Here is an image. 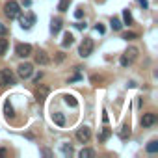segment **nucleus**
Wrapping results in <instances>:
<instances>
[{
    "label": "nucleus",
    "mask_w": 158,
    "mask_h": 158,
    "mask_svg": "<svg viewBox=\"0 0 158 158\" xmlns=\"http://www.w3.org/2000/svg\"><path fill=\"white\" fill-rule=\"evenodd\" d=\"M4 13H6V17H9V19H17V17L20 15L19 4L15 2V0H9V2H6V6H4Z\"/></svg>",
    "instance_id": "f257e3e1"
},
{
    "label": "nucleus",
    "mask_w": 158,
    "mask_h": 158,
    "mask_svg": "<svg viewBox=\"0 0 158 158\" xmlns=\"http://www.w3.org/2000/svg\"><path fill=\"white\" fill-rule=\"evenodd\" d=\"M93 39L91 37H86L84 41H82V43H80V49H78V54H80V56L82 58H87L89 56V54H91L93 52Z\"/></svg>",
    "instance_id": "f03ea898"
},
{
    "label": "nucleus",
    "mask_w": 158,
    "mask_h": 158,
    "mask_svg": "<svg viewBox=\"0 0 158 158\" xmlns=\"http://www.w3.org/2000/svg\"><path fill=\"white\" fill-rule=\"evenodd\" d=\"M136 56H138V49H134V47H130V49L121 56V65L123 67H127V65H130L132 61L136 60Z\"/></svg>",
    "instance_id": "7ed1b4c3"
},
{
    "label": "nucleus",
    "mask_w": 158,
    "mask_h": 158,
    "mask_svg": "<svg viewBox=\"0 0 158 158\" xmlns=\"http://www.w3.org/2000/svg\"><path fill=\"white\" fill-rule=\"evenodd\" d=\"M32 73H33V65H32V63H20V65L17 67V74H19L23 80L30 78Z\"/></svg>",
    "instance_id": "20e7f679"
},
{
    "label": "nucleus",
    "mask_w": 158,
    "mask_h": 158,
    "mask_svg": "<svg viewBox=\"0 0 158 158\" xmlns=\"http://www.w3.org/2000/svg\"><path fill=\"white\" fill-rule=\"evenodd\" d=\"M11 84H15V76H13V73L9 69L0 71V86H11Z\"/></svg>",
    "instance_id": "39448f33"
},
{
    "label": "nucleus",
    "mask_w": 158,
    "mask_h": 158,
    "mask_svg": "<svg viewBox=\"0 0 158 158\" xmlns=\"http://www.w3.org/2000/svg\"><path fill=\"white\" fill-rule=\"evenodd\" d=\"M15 54H17L19 58H28L30 54H32V45H28V43H19L15 47Z\"/></svg>",
    "instance_id": "423d86ee"
},
{
    "label": "nucleus",
    "mask_w": 158,
    "mask_h": 158,
    "mask_svg": "<svg viewBox=\"0 0 158 158\" xmlns=\"http://www.w3.org/2000/svg\"><path fill=\"white\" fill-rule=\"evenodd\" d=\"M33 23H36V15H33L32 11H28L26 15L20 17V26H23V28H26V30L32 28V24H33Z\"/></svg>",
    "instance_id": "0eeeda50"
},
{
    "label": "nucleus",
    "mask_w": 158,
    "mask_h": 158,
    "mask_svg": "<svg viewBox=\"0 0 158 158\" xmlns=\"http://www.w3.org/2000/svg\"><path fill=\"white\" fill-rule=\"evenodd\" d=\"M89 138H91V130H89V127H80L76 130V140L82 141V143H86Z\"/></svg>",
    "instance_id": "6e6552de"
},
{
    "label": "nucleus",
    "mask_w": 158,
    "mask_h": 158,
    "mask_svg": "<svg viewBox=\"0 0 158 158\" xmlns=\"http://www.w3.org/2000/svg\"><path fill=\"white\" fill-rule=\"evenodd\" d=\"M154 123H156V114H153V112L143 114V117H141V125L143 127H153Z\"/></svg>",
    "instance_id": "1a4fd4ad"
},
{
    "label": "nucleus",
    "mask_w": 158,
    "mask_h": 158,
    "mask_svg": "<svg viewBox=\"0 0 158 158\" xmlns=\"http://www.w3.org/2000/svg\"><path fill=\"white\" fill-rule=\"evenodd\" d=\"M50 61V58H49V54H47L45 50H39L37 54H36V63L37 65H47Z\"/></svg>",
    "instance_id": "9d476101"
},
{
    "label": "nucleus",
    "mask_w": 158,
    "mask_h": 158,
    "mask_svg": "<svg viewBox=\"0 0 158 158\" xmlns=\"http://www.w3.org/2000/svg\"><path fill=\"white\" fill-rule=\"evenodd\" d=\"M52 121L56 123L58 127H63V125H65V117H63V114H60V112L52 114Z\"/></svg>",
    "instance_id": "9b49d317"
},
{
    "label": "nucleus",
    "mask_w": 158,
    "mask_h": 158,
    "mask_svg": "<svg viewBox=\"0 0 158 158\" xmlns=\"http://www.w3.org/2000/svg\"><path fill=\"white\" fill-rule=\"evenodd\" d=\"M47 95H49V87H47V86H41V87L37 89V93H36V97H37V100L41 102V100H43V99L47 97Z\"/></svg>",
    "instance_id": "f8f14e48"
},
{
    "label": "nucleus",
    "mask_w": 158,
    "mask_h": 158,
    "mask_svg": "<svg viewBox=\"0 0 158 158\" xmlns=\"http://www.w3.org/2000/svg\"><path fill=\"white\" fill-rule=\"evenodd\" d=\"M73 41H74L73 33L65 32V33H63V41H61V45H63V47H71V45H73Z\"/></svg>",
    "instance_id": "ddd939ff"
},
{
    "label": "nucleus",
    "mask_w": 158,
    "mask_h": 158,
    "mask_svg": "<svg viewBox=\"0 0 158 158\" xmlns=\"http://www.w3.org/2000/svg\"><path fill=\"white\" fill-rule=\"evenodd\" d=\"M52 33H58L61 30V19H52V26H50Z\"/></svg>",
    "instance_id": "4468645a"
},
{
    "label": "nucleus",
    "mask_w": 158,
    "mask_h": 158,
    "mask_svg": "<svg viewBox=\"0 0 158 158\" xmlns=\"http://www.w3.org/2000/svg\"><path fill=\"white\" fill-rule=\"evenodd\" d=\"M63 100H65V104H69L71 108H76V106H78V102H76V99H74L73 95H65Z\"/></svg>",
    "instance_id": "2eb2a0df"
},
{
    "label": "nucleus",
    "mask_w": 158,
    "mask_h": 158,
    "mask_svg": "<svg viewBox=\"0 0 158 158\" xmlns=\"http://www.w3.org/2000/svg\"><path fill=\"white\" fill-rule=\"evenodd\" d=\"M147 153H149V154H153V153H158V141H156V140L149 141V145H147Z\"/></svg>",
    "instance_id": "dca6fc26"
},
{
    "label": "nucleus",
    "mask_w": 158,
    "mask_h": 158,
    "mask_svg": "<svg viewBox=\"0 0 158 158\" xmlns=\"http://www.w3.org/2000/svg\"><path fill=\"white\" fill-rule=\"evenodd\" d=\"M119 136H121L123 140H127L128 136H130V127H128V125H123L121 130H119Z\"/></svg>",
    "instance_id": "f3484780"
},
{
    "label": "nucleus",
    "mask_w": 158,
    "mask_h": 158,
    "mask_svg": "<svg viewBox=\"0 0 158 158\" xmlns=\"http://www.w3.org/2000/svg\"><path fill=\"white\" fill-rule=\"evenodd\" d=\"M80 158H89V156H95V151L93 149H82L80 153H78Z\"/></svg>",
    "instance_id": "a211bd4d"
},
{
    "label": "nucleus",
    "mask_w": 158,
    "mask_h": 158,
    "mask_svg": "<svg viewBox=\"0 0 158 158\" xmlns=\"http://www.w3.org/2000/svg\"><path fill=\"white\" fill-rule=\"evenodd\" d=\"M112 28H114L115 32H117V30H121V28H123V23H121V20H119L117 17H114V19H112Z\"/></svg>",
    "instance_id": "6ab92c4d"
},
{
    "label": "nucleus",
    "mask_w": 158,
    "mask_h": 158,
    "mask_svg": "<svg viewBox=\"0 0 158 158\" xmlns=\"http://www.w3.org/2000/svg\"><path fill=\"white\" fill-rule=\"evenodd\" d=\"M69 0H60V4H58V11H67V8H69Z\"/></svg>",
    "instance_id": "aec40b11"
},
{
    "label": "nucleus",
    "mask_w": 158,
    "mask_h": 158,
    "mask_svg": "<svg viewBox=\"0 0 158 158\" xmlns=\"http://www.w3.org/2000/svg\"><path fill=\"white\" fill-rule=\"evenodd\" d=\"M123 20H125V24H132V15H130L128 9L123 11Z\"/></svg>",
    "instance_id": "412c9836"
},
{
    "label": "nucleus",
    "mask_w": 158,
    "mask_h": 158,
    "mask_svg": "<svg viewBox=\"0 0 158 158\" xmlns=\"http://www.w3.org/2000/svg\"><path fill=\"white\" fill-rule=\"evenodd\" d=\"M8 39H2V37H0V54H4L6 50H8Z\"/></svg>",
    "instance_id": "4be33fe9"
},
{
    "label": "nucleus",
    "mask_w": 158,
    "mask_h": 158,
    "mask_svg": "<svg viewBox=\"0 0 158 158\" xmlns=\"http://www.w3.org/2000/svg\"><path fill=\"white\" fill-rule=\"evenodd\" d=\"M108 136H110V128H104V130L100 132V136H99V141H106Z\"/></svg>",
    "instance_id": "5701e85b"
},
{
    "label": "nucleus",
    "mask_w": 158,
    "mask_h": 158,
    "mask_svg": "<svg viewBox=\"0 0 158 158\" xmlns=\"http://www.w3.org/2000/svg\"><path fill=\"white\" fill-rule=\"evenodd\" d=\"M136 37H138V33H134V32H127V33H123V39H136Z\"/></svg>",
    "instance_id": "b1692460"
},
{
    "label": "nucleus",
    "mask_w": 158,
    "mask_h": 158,
    "mask_svg": "<svg viewBox=\"0 0 158 158\" xmlns=\"http://www.w3.org/2000/svg\"><path fill=\"white\" fill-rule=\"evenodd\" d=\"M61 151H63V154H71L73 153V147L67 145V143H63V145H61Z\"/></svg>",
    "instance_id": "393cba45"
},
{
    "label": "nucleus",
    "mask_w": 158,
    "mask_h": 158,
    "mask_svg": "<svg viewBox=\"0 0 158 158\" xmlns=\"http://www.w3.org/2000/svg\"><path fill=\"white\" fill-rule=\"evenodd\" d=\"M6 33H8V28H6V24H2V23H0V37H4Z\"/></svg>",
    "instance_id": "a878e982"
},
{
    "label": "nucleus",
    "mask_w": 158,
    "mask_h": 158,
    "mask_svg": "<svg viewBox=\"0 0 158 158\" xmlns=\"http://www.w3.org/2000/svg\"><path fill=\"white\" fill-rule=\"evenodd\" d=\"M74 17H76V19H82V17H84V9L78 8L76 11H74Z\"/></svg>",
    "instance_id": "bb28decb"
},
{
    "label": "nucleus",
    "mask_w": 158,
    "mask_h": 158,
    "mask_svg": "<svg viewBox=\"0 0 158 158\" xmlns=\"http://www.w3.org/2000/svg\"><path fill=\"white\" fill-rule=\"evenodd\" d=\"M95 30H97L99 33H104L106 30H104V26H102V24H95Z\"/></svg>",
    "instance_id": "cd10ccee"
},
{
    "label": "nucleus",
    "mask_w": 158,
    "mask_h": 158,
    "mask_svg": "<svg viewBox=\"0 0 158 158\" xmlns=\"http://www.w3.org/2000/svg\"><path fill=\"white\" fill-rule=\"evenodd\" d=\"M6 114H8V115H13V110H11V106H9V102H6Z\"/></svg>",
    "instance_id": "c85d7f7f"
},
{
    "label": "nucleus",
    "mask_w": 158,
    "mask_h": 158,
    "mask_svg": "<svg viewBox=\"0 0 158 158\" xmlns=\"http://www.w3.org/2000/svg\"><path fill=\"white\" fill-rule=\"evenodd\" d=\"M74 26H76L78 30H86V26H87V24H86V23H76Z\"/></svg>",
    "instance_id": "c756f323"
},
{
    "label": "nucleus",
    "mask_w": 158,
    "mask_h": 158,
    "mask_svg": "<svg viewBox=\"0 0 158 158\" xmlns=\"http://www.w3.org/2000/svg\"><path fill=\"white\" fill-rule=\"evenodd\" d=\"M138 4L141 6V8H149V2H147V0H138Z\"/></svg>",
    "instance_id": "7c9ffc66"
},
{
    "label": "nucleus",
    "mask_w": 158,
    "mask_h": 158,
    "mask_svg": "<svg viewBox=\"0 0 158 158\" xmlns=\"http://www.w3.org/2000/svg\"><path fill=\"white\" fill-rule=\"evenodd\" d=\"M80 78H82V76H80V74L76 73L74 76H71V78H69V82H76V80H80Z\"/></svg>",
    "instance_id": "2f4dec72"
},
{
    "label": "nucleus",
    "mask_w": 158,
    "mask_h": 158,
    "mask_svg": "<svg viewBox=\"0 0 158 158\" xmlns=\"http://www.w3.org/2000/svg\"><path fill=\"white\" fill-rule=\"evenodd\" d=\"M63 58H65V56H63V52H58V61H61Z\"/></svg>",
    "instance_id": "473e14b6"
}]
</instances>
